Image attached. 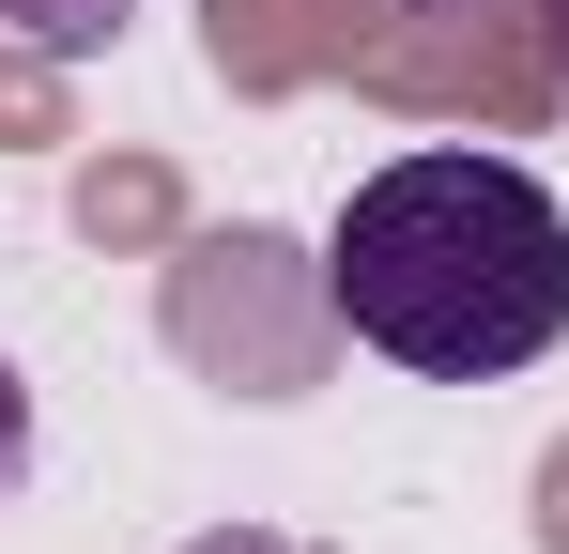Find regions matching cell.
<instances>
[{"instance_id": "cell-1", "label": "cell", "mask_w": 569, "mask_h": 554, "mask_svg": "<svg viewBox=\"0 0 569 554\" xmlns=\"http://www.w3.org/2000/svg\"><path fill=\"white\" fill-rule=\"evenodd\" d=\"M323 293L370 355L431 369V385H492V369H539L569 339V200L508 155H385L339 231H323Z\"/></svg>"}, {"instance_id": "cell-2", "label": "cell", "mask_w": 569, "mask_h": 554, "mask_svg": "<svg viewBox=\"0 0 569 554\" xmlns=\"http://www.w3.org/2000/svg\"><path fill=\"white\" fill-rule=\"evenodd\" d=\"M170 339H186L216 385L292 400V385L323 369V339H339V293H323V263L278 247V231H216V247H186V277H170Z\"/></svg>"}, {"instance_id": "cell-3", "label": "cell", "mask_w": 569, "mask_h": 554, "mask_svg": "<svg viewBox=\"0 0 569 554\" xmlns=\"http://www.w3.org/2000/svg\"><path fill=\"white\" fill-rule=\"evenodd\" d=\"M139 0H0V31H31V47H108Z\"/></svg>"}, {"instance_id": "cell-4", "label": "cell", "mask_w": 569, "mask_h": 554, "mask_svg": "<svg viewBox=\"0 0 569 554\" xmlns=\"http://www.w3.org/2000/svg\"><path fill=\"white\" fill-rule=\"evenodd\" d=\"M31 477V385H16V355H0V493Z\"/></svg>"}, {"instance_id": "cell-5", "label": "cell", "mask_w": 569, "mask_h": 554, "mask_svg": "<svg viewBox=\"0 0 569 554\" xmlns=\"http://www.w3.org/2000/svg\"><path fill=\"white\" fill-rule=\"evenodd\" d=\"M186 554H292L278 524H216V540H186Z\"/></svg>"}, {"instance_id": "cell-6", "label": "cell", "mask_w": 569, "mask_h": 554, "mask_svg": "<svg viewBox=\"0 0 569 554\" xmlns=\"http://www.w3.org/2000/svg\"><path fill=\"white\" fill-rule=\"evenodd\" d=\"M555 554H569V462H555Z\"/></svg>"}, {"instance_id": "cell-7", "label": "cell", "mask_w": 569, "mask_h": 554, "mask_svg": "<svg viewBox=\"0 0 569 554\" xmlns=\"http://www.w3.org/2000/svg\"><path fill=\"white\" fill-rule=\"evenodd\" d=\"M555 47H569V0H555Z\"/></svg>"}]
</instances>
